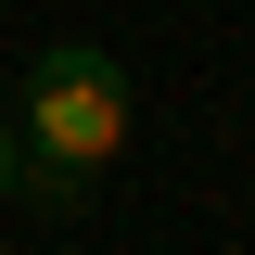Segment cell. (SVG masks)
<instances>
[{"mask_svg":"<svg viewBox=\"0 0 255 255\" xmlns=\"http://www.w3.org/2000/svg\"><path fill=\"white\" fill-rule=\"evenodd\" d=\"M0 255H13V243H0Z\"/></svg>","mask_w":255,"mask_h":255,"instance_id":"3957f363","label":"cell"},{"mask_svg":"<svg viewBox=\"0 0 255 255\" xmlns=\"http://www.w3.org/2000/svg\"><path fill=\"white\" fill-rule=\"evenodd\" d=\"M13 179H26V140H13V115H0V204H13Z\"/></svg>","mask_w":255,"mask_h":255,"instance_id":"7a4b0ae2","label":"cell"},{"mask_svg":"<svg viewBox=\"0 0 255 255\" xmlns=\"http://www.w3.org/2000/svg\"><path fill=\"white\" fill-rule=\"evenodd\" d=\"M26 204H51V217H77L90 204V179L128 153V64L90 51V38H51V51L26 64Z\"/></svg>","mask_w":255,"mask_h":255,"instance_id":"6da1fadb","label":"cell"}]
</instances>
